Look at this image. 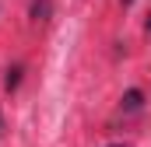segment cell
I'll use <instances>...</instances> for the list:
<instances>
[{"mask_svg":"<svg viewBox=\"0 0 151 147\" xmlns=\"http://www.w3.org/2000/svg\"><path fill=\"white\" fill-rule=\"evenodd\" d=\"M141 102H144V95H141L137 88H130V91L123 95V112H137V109H141Z\"/></svg>","mask_w":151,"mask_h":147,"instance_id":"obj_1","label":"cell"},{"mask_svg":"<svg viewBox=\"0 0 151 147\" xmlns=\"http://www.w3.org/2000/svg\"><path fill=\"white\" fill-rule=\"evenodd\" d=\"M32 21H49V0H32Z\"/></svg>","mask_w":151,"mask_h":147,"instance_id":"obj_2","label":"cell"},{"mask_svg":"<svg viewBox=\"0 0 151 147\" xmlns=\"http://www.w3.org/2000/svg\"><path fill=\"white\" fill-rule=\"evenodd\" d=\"M21 67H11V70H7V81H4V84H7V91H14V88H18V84H21Z\"/></svg>","mask_w":151,"mask_h":147,"instance_id":"obj_3","label":"cell"},{"mask_svg":"<svg viewBox=\"0 0 151 147\" xmlns=\"http://www.w3.org/2000/svg\"><path fill=\"white\" fill-rule=\"evenodd\" d=\"M109 147H127V144H109Z\"/></svg>","mask_w":151,"mask_h":147,"instance_id":"obj_4","label":"cell"},{"mask_svg":"<svg viewBox=\"0 0 151 147\" xmlns=\"http://www.w3.org/2000/svg\"><path fill=\"white\" fill-rule=\"evenodd\" d=\"M148 32H151V18H148Z\"/></svg>","mask_w":151,"mask_h":147,"instance_id":"obj_5","label":"cell"}]
</instances>
